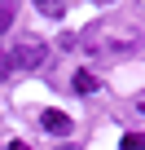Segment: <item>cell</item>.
<instances>
[{"mask_svg":"<svg viewBox=\"0 0 145 150\" xmlns=\"http://www.w3.org/2000/svg\"><path fill=\"white\" fill-rule=\"evenodd\" d=\"M97 5H110V0H97Z\"/></svg>","mask_w":145,"mask_h":150,"instance_id":"8fae6325","label":"cell"},{"mask_svg":"<svg viewBox=\"0 0 145 150\" xmlns=\"http://www.w3.org/2000/svg\"><path fill=\"white\" fill-rule=\"evenodd\" d=\"M9 57H13V71H40L48 57V44L44 40H18L9 49Z\"/></svg>","mask_w":145,"mask_h":150,"instance_id":"6da1fadb","label":"cell"},{"mask_svg":"<svg viewBox=\"0 0 145 150\" xmlns=\"http://www.w3.org/2000/svg\"><path fill=\"white\" fill-rule=\"evenodd\" d=\"M9 150H31V146L27 141H9Z\"/></svg>","mask_w":145,"mask_h":150,"instance_id":"ba28073f","label":"cell"},{"mask_svg":"<svg viewBox=\"0 0 145 150\" xmlns=\"http://www.w3.org/2000/svg\"><path fill=\"white\" fill-rule=\"evenodd\" d=\"M13 27V5H9V0H0V35H5Z\"/></svg>","mask_w":145,"mask_h":150,"instance_id":"5b68a950","label":"cell"},{"mask_svg":"<svg viewBox=\"0 0 145 150\" xmlns=\"http://www.w3.org/2000/svg\"><path fill=\"white\" fill-rule=\"evenodd\" d=\"M35 9H40L44 18H62V13H66V0H35Z\"/></svg>","mask_w":145,"mask_h":150,"instance_id":"277c9868","label":"cell"},{"mask_svg":"<svg viewBox=\"0 0 145 150\" xmlns=\"http://www.w3.org/2000/svg\"><path fill=\"white\" fill-rule=\"evenodd\" d=\"M57 150H75V146H57Z\"/></svg>","mask_w":145,"mask_h":150,"instance_id":"9c48e42d","label":"cell"},{"mask_svg":"<svg viewBox=\"0 0 145 150\" xmlns=\"http://www.w3.org/2000/svg\"><path fill=\"white\" fill-rule=\"evenodd\" d=\"M13 75V57H9V49H0V80H9Z\"/></svg>","mask_w":145,"mask_h":150,"instance_id":"8992f818","label":"cell"},{"mask_svg":"<svg viewBox=\"0 0 145 150\" xmlns=\"http://www.w3.org/2000/svg\"><path fill=\"white\" fill-rule=\"evenodd\" d=\"M40 128H44L48 137H70V128H75V119H70L66 110H44V115H40Z\"/></svg>","mask_w":145,"mask_h":150,"instance_id":"7a4b0ae2","label":"cell"},{"mask_svg":"<svg viewBox=\"0 0 145 150\" xmlns=\"http://www.w3.org/2000/svg\"><path fill=\"white\" fill-rule=\"evenodd\" d=\"M70 88H75V93H84V97H88V93H97V75H92V71H75Z\"/></svg>","mask_w":145,"mask_h":150,"instance_id":"3957f363","label":"cell"},{"mask_svg":"<svg viewBox=\"0 0 145 150\" xmlns=\"http://www.w3.org/2000/svg\"><path fill=\"white\" fill-rule=\"evenodd\" d=\"M123 150H145V137H141V132H127V137H123Z\"/></svg>","mask_w":145,"mask_h":150,"instance_id":"52a82bcc","label":"cell"},{"mask_svg":"<svg viewBox=\"0 0 145 150\" xmlns=\"http://www.w3.org/2000/svg\"><path fill=\"white\" fill-rule=\"evenodd\" d=\"M141 115H145V97H141Z\"/></svg>","mask_w":145,"mask_h":150,"instance_id":"30bf717a","label":"cell"}]
</instances>
